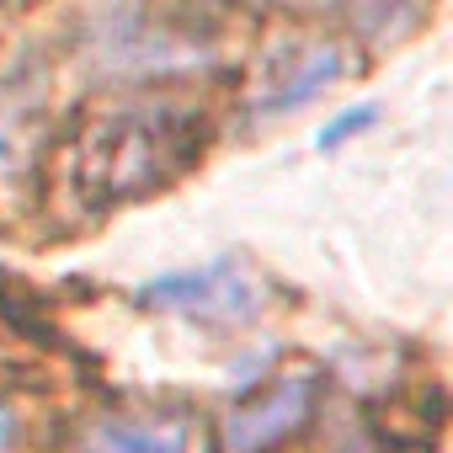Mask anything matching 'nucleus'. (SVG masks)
I'll return each mask as SVG.
<instances>
[{
    "label": "nucleus",
    "mask_w": 453,
    "mask_h": 453,
    "mask_svg": "<svg viewBox=\"0 0 453 453\" xmlns=\"http://www.w3.org/2000/svg\"><path fill=\"white\" fill-rule=\"evenodd\" d=\"M192 112L171 107V102H139V107H112L96 123H86V134L75 139L70 155V181L91 208L139 197L160 181H171L192 150Z\"/></svg>",
    "instance_id": "f257e3e1"
},
{
    "label": "nucleus",
    "mask_w": 453,
    "mask_h": 453,
    "mask_svg": "<svg viewBox=\"0 0 453 453\" xmlns=\"http://www.w3.org/2000/svg\"><path fill=\"white\" fill-rule=\"evenodd\" d=\"M139 304L165 310V315H187L203 326H251L267 299L241 257H219L197 273H165V278L144 283Z\"/></svg>",
    "instance_id": "f03ea898"
},
{
    "label": "nucleus",
    "mask_w": 453,
    "mask_h": 453,
    "mask_svg": "<svg viewBox=\"0 0 453 453\" xmlns=\"http://www.w3.org/2000/svg\"><path fill=\"white\" fill-rule=\"evenodd\" d=\"M320 405V373L299 368V373H278L262 395H251L246 405H235L219 426V448L224 453H273L278 442H288Z\"/></svg>",
    "instance_id": "7ed1b4c3"
},
{
    "label": "nucleus",
    "mask_w": 453,
    "mask_h": 453,
    "mask_svg": "<svg viewBox=\"0 0 453 453\" xmlns=\"http://www.w3.org/2000/svg\"><path fill=\"white\" fill-rule=\"evenodd\" d=\"M347 70H352V54L336 38H288V43H278L262 65V81H257V118H283V112L310 107Z\"/></svg>",
    "instance_id": "20e7f679"
},
{
    "label": "nucleus",
    "mask_w": 453,
    "mask_h": 453,
    "mask_svg": "<svg viewBox=\"0 0 453 453\" xmlns=\"http://www.w3.org/2000/svg\"><path fill=\"white\" fill-rule=\"evenodd\" d=\"M75 453H187L181 416H91Z\"/></svg>",
    "instance_id": "39448f33"
},
{
    "label": "nucleus",
    "mask_w": 453,
    "mask_h": 453,
    "mask_svg": "<svg viewBox=\"0 0 453 453\" xmlns=\"http://www.w3.org/2000/svg\"><path fill=\"white\" fill-rule=\"evenodd\" d=\"M373 118H379L373 107H352V112H342V118H336L331 128H320V150H336V144H347V139H357V134H363V128H368Z\"/></svg>",
    "instance_id": "423d86ee"
},
{
    "label": "nucleus",
    "mask_w": 453,
    "mask_h": 453,
    "mask_svg": "<svg viewBox=\"0 0 453 453\" xmlns=\"http://www.w3.org/2000/svg\"><path fill=\"white\" fill-rule=\"evenodd\" d=\"M331 453H373V442H368L363 432H347V437H342V442H336Z\"/></svg>",
    "instance_id": "0eeeda50"
},
{
    "label": "nucleus",
    "mask_w": 453,
    "mask_h": 453,
    "mask_svg": "<svg viewBox=\"0 0 453 453\" xmlns=\"http://www.w3.org/2000/svg\"><path fill=\"white\" fill-rule=\"evenodd\" d=\"M12 442H17V416H12L6 405H0V453H6Z\"/></svg>",
    "instance_id": "6e6552de"
}]
</instances>
